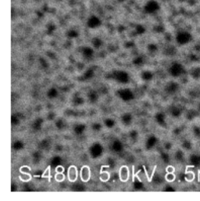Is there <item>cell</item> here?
Segmentation results:
<instances>
[{
  "label": "cell",
  "instance_id": "cell-1",
  "mask_svg": "<svg viewBox=\"0 0 200 201\" xmlns=\"http://www.w3.org/2000/svg\"><path fill=\"white\" fill-rule=\"evenodd\" d=\"M160 9V4L156 0H149L144 7V9L147 13H154L159 11Z\"/></svg>",
  "mask_w": 200,
  "mask_h": 201
},
{
  "label": "cell",
  "instance_id": "cell-3",
  "mask_svg": "<svg viewBox=\"0 0 200 201\" xmlns=\"http://www.w3.org/2000/svg\"><path fill=\"white\" fill-rule=\"evenodd\" d=\"M67 176H68L69 181L74 182L77 180V167L74 165H72L69 167L68 171H67Z\"/></svg>",
  "mask_w": 200,
  "mask_h": 201
},
{
  "label": "cell",
  "instance_id": "cell-4",
  "mask_svg": "<svg viewBox=\"0 0 200 201\" xmlns=\"http://www.w3.org/2000/svg\"><path fill=\"white\" fill-rule=\"evenodd\" d=\"M120 179L123 182H125L128 180L129 178V169L127 166H122L120 167Z\"/></svg>",
  "mask_w": 200,
  "mask_h": 201
},
{
  "label": "cell",
  "instance_id": "cell-5",
  "mask_svg": "<svg viewBox=\"0 0 200 201\" xmlns=\"http://www.w3.org/2000/svg\"><path fill=\"white\" fill-rule=\"evenodd\" d=\"M109 177H110L109 173L107 171H101V173H100L99 178L102 182H107L109 179Z\"/></svg>",
  "mask_w": 200,
  "mask_h": 201
},
{
  "label": "cell",
  "instance_id": "cell-10",
  "mask_svg": "<svg viewBox=\"0 0 200 201\" xmlns=\"http://www.w3.org/2000/svg\"><path fill=\"white\" fill-rule=\"evenodd\" d=\"M49 168H50V167H49L46 171L43 173V177H50V169H49Z\"/></svg>",
  "mask_w": 200,
  "mask_h": 201
},
{
  "label": "cell",
  "instance_id": "cell-6",
  "mask_svg": "<svg viewBox=\"0 0 200 201\" xmlns=\"http://www.w3.org/2000/svg\"><path fill=\"white\" fill-rule=\"evenodd\" d=\"M99 23H100L99 19L97 17H95V16L92 17L90 18V19L89 20V25H91V26H95V25L99 24Z\"/></svg>",
  "mask_w": 200,
  "mask_h": 201
},
{
  "label": "cell",
  "instance_id": "cell-9",
  "mask_svg": "<svg viewBox=\"0 0 200 201\" xmlns=\"http://www.w3.org/2000/svg\"><path fill=\"white\" fill-rule=\"evenodd\" d=\"M64 171V167L62 166H58L56 168V173H63Z\"/></svg>",
  "mask_w": 200,
  "mask_h": 201
},
{
  "label": "cell",
  "instance_id": "cell-2",
  "mask_svg": "<svg viewBox=\"0 0 200 201\" xmlns=\"http://www.w3.org/2000/svg\"><path fill=\"white\" fill-rule=\"evenodd\" d=\"M81 179L84 182H87L89 181L90 177H91V170L89 166H83L81 170Z\"/></svg>",
  "mask_w": 200,
  "mask_h": 201
},
{
  "label": "cell",
  "instance_id": "cell-11",
  "mask_svg": "<svg viewBox=\"0 0 200 201\" xmlns=\"http://www.w3.org/2000/svg\"><path fill=\"white\" fill-rule=\"evenodd\" d=\"M36 1H37V0H36Z\"/></svg>",
  "mask_w": 200,
  "mask_h": 201
},
{
  "label": "cell",
  "instance_id": "cell-7",
  "mask_svg": "<svg viewBox=\"0 0 200 201\" xmlns=\"http://www.w3.org/2000/svg\"><path fill=\"white\" fill-rule=\"evenodd\" d=\"M55 179L58 182H61L65 179V175H63V173H57L56 175H55Z\"/></svg>",
  "mask_w": 200,
  "mask_h": 201
},
{
  "label": "cell",
  "instance_id": "cell-8",
  "mask_svg": "<svg viewBox=\"0 0 200 201\" xmlns=\"http://www.w3.org/2000/svg\"><path fill=\"white\" fill-rule=\"evenodd\" d=\"M189 35H188V34H186V33L181 34L180 36V38L181 41H186L187 39H189Z\"/></svg>",
  "mask_w": 200,
  "mask_h": 201
}]
</instances>
